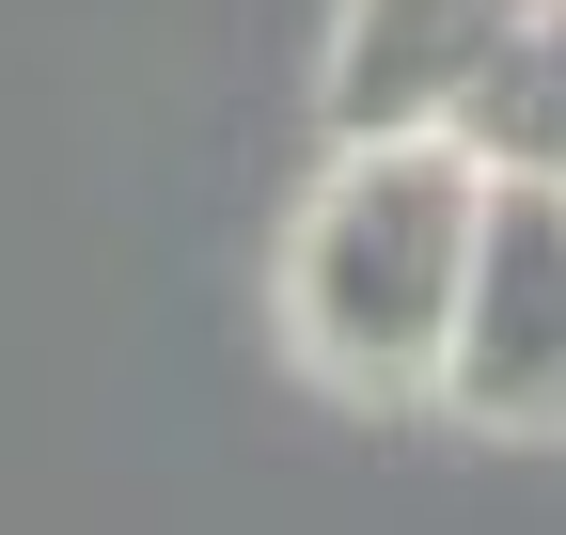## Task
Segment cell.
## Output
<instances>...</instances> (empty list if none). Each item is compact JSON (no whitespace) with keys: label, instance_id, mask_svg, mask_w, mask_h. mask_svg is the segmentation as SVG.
I'll return each mask as SVG.
<instances>
[{"label":"cell","instance_id":"6da1fadb","mask_svg":"<svg viewBox=\"0 0 566 535\" xmlns=\"http://www.w3.org/2000/svg\"><path fill=\"white\" fill-rule=\"evenodd\" d=\"M488 174L457 126H394V143H331L300 237H283V347L331 394H424L457 331V268H472Z\"/></svg>","mask_w":566,"mask_h":535},{"label":"cell","instance_id":"7a4b0ae2","mask_svg":"<svg viewBox=\"0 0 566 535\" xmlns=\"http://www.w3.org/2000/svg\"><path fill=\"white\" fill-rule=\"evenodd\" d=\"M424 394L488 441H566V174H488Z\"/></svg>","mask_w":566,"mask_h":535},{"label":"cell","instance_id":"3957f363","mask_svg":"<svg viewBox=\"0 0 566 535\" xmlns=\"http://www.w3.org/2000/svg\"><path fill=\"white\" fill-rule=\"evenodd\" d=\"M520 0H346V32H331V143H394V126H457L472 95V63L504 48Z\"/></svg>","mask_w":566,"mask_h":535},{"label":"cell","instance_id":"277c9868","mask_svg":"<svg viewBox=\"0 0 566 535\" xmlns=\"http://www.w3.org/2000/svg\"><path fill=\"white\" fill-rule=\"evenodd\" d=\"M457 143H472V174H566V0L504 17V48L457 95Z\"/></svg>","mask_w":566,"mask_h":535}]
</instances>
